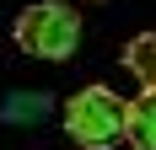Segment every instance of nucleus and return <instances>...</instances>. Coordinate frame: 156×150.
<instances>
[{
    "mask_svg": "<svg viewBox=\"0 0 156 150\" xmlns=\"http://www.w3.org/2000/svg\"><path fill=\"white\" fill-rule=\"evenodd\" d=\"M124 139L135 150H156V91H140L124 102Z\"/></svg>",
    "mask_w": 156,
    "mask_h": 150,
    "instance_id": "nucleus-3",
    "label": "nucleus"
},
{
    "mask_svg": "<svg viewBox=\"0 0 156 150\" xmlns=\"http://www.w3.org/2000/svg\"><path fill=\"white\" fill-rule=\"evenodd\" d=\"M16 43L32 59H70L81 48V16L59 0H38L16 16Z\"/></svg>",
    "mask_w": 156,
    "mask_h": 150,
    "instance_id": "nucleus-2",
    "label": "nucleus"
},
{
    "mask_svg": "<svg viewBox=\"0 0 156 150\" xmlns=\"http://www.w3.org/2000/svg\"><path fill=\"white\" fill-rule=\"evenodd\" d=\"M48 107V97H11L5 102V118L11 123H32V113H43Z\"/></svg>",
    "mask_w": 156,
    "mask_h": 150,
    "instance_id": "nucleus-5",
    "label": "nucleus"
},
{
    "mask_svg": "<svg viewBox=\"0 0 156 150\" xmlns=\"http://www.w3.org/2000/svg\"><path fill=\"white\" fill-rule=\"evenodd\" d=\"M65 129L81 150H113L124 139V97H113L108 86H81L65 102Z\"/></svg>",
    "mask_w": 156,
    "mask_h": 150,
    "instance_id": "nucleus-1",
    "label": "nucleus"
},
{
    "mask_svg": "<svg viewBox=\"0 0 156 150\" xmlns=\"http://www.w3.org/2000/svg\"><path fill=\"white\" fill-rule=\"evenodd\" d=\"M124 70L135 75L145 91H156V32H140V38L124 48Z\"/></svg>",
    "mask_w": 156,
    "mask_h": 150,
    "instance_id": "nucleus-4",
    "label": "nucleus"
}]
</instances>
